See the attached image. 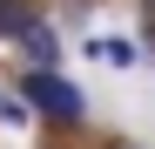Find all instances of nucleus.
I'll use <instances>...</instances> for the list:
<instances>
[{"label":"nucleus","instance_id":"f03ea898","mask_svg":"<svg viewBox=\"0 0 155 149\" xmlns=\"http://www.w3.org/2000/svg\"><path fill=\"white\" fill-rule=\"evenodd\" d=\"M20 54H27V74H54V61H61V34L34 14L27 27H20Z\"/></svg>","mask_w":155,"mask_h":149},{"label":"nucleus","instance_id":"7ed1b4c3","mask_svg":"<svg viewBox=\"0 0 155 149\" xmlns=\"http://www.w3.org/2000/svg\"><path fill=\"white\" fill-rule=\"evenodd\" d=\"M34 20V7L27 0H0V41H20V27Z\"/></svg>","mask_w":155,"mask_h":149},{"label":"nucleus","instance_id":"423d86ee","mask_svg":"<svg viewBox=\"0 0 155 149\" xmlns=\"http://www.w3.org/2000/svg\"><path fill=\"white\" fill-rule=\"evenodd\" d=\"M142 14H155V0H142Z\"/></svg>","mask_w":155,"mask_h":149},{"label":"nucleus","instance_id":"20e7f679","mask_svg":"<svg viewBox=\"0 0 155 149\" xmlns=\"http://www.w3.org/2000/svg\"><path fill=\"white\" fill-rule=\"evenodd\" d=\"M94 54L108 61V68H135V61H142V47H135V41H94Z\"/></svg>","mask_w":155,"mask_h":149},{"label":"nucleus","instance_id":"39448f33","mask_svg":"<svg viewBox=\"0 0 155 149\" xmlns=\"http://www.w3.org/2000/svg\"><path fill=\"white\" fill-rule=\"evenodd\" d=\"M0 122H7V129H27V122H34V115H27V109H20V95H0Z\"/></svg>","mask_w":155,"mask_h":149},{"label":"nucleus","instance_id":"f257e3e1","mask_svg":"<svg viewBox=\"0 0 155 149\" xmlns=\"http://www.w3.org/2000/svg\"><path fill=\"white\" fill-rule=\"evenodd\" d=\"M20 109H41V122H54V129H74V122H81V88L74 81H61V74H27V81H20Z\"/></svg>","mask_w":155,"mask_h":149}]
</instances>
